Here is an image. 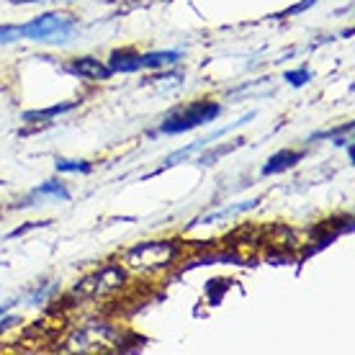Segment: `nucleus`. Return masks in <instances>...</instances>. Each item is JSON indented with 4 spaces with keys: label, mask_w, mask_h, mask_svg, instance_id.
<instances>
[{
    "label": "nucleus",
    "mask_w": 355,
    "mask_h": 355,
    "mask_svg": "<svg viewBox=\"0 0 355 355\" xmlns=\"http://www.w3.org/2000/svg\"><path fill=\"white\" fill-rule=\"evenodd\" d=\"M78 28V21L70 13H42L39 18L21 26V39L42 42V44H64Z\"/></svg>",
    "instance_id": "obj_1"
},
{
    "label": "nucleus",
    "mask_w": 355,
    "mask_h": 355,
    "mask_svg": "<svg viewBox=\"0 0 355 355\" xmlns=\"http://www.w3.org/2000/svg\"><path fill=\"white\" fill-rule=\"evenodd\" d=\"M222 114V106L216 101H193L183 108H175L173 114L165 116V121L160 124L162 134H183L191 132L196 126L211 124L216 116Z\"/></svg>",
    "instance_id": "obj_2"
},
{
    "label": "nucleus",
    "mask_w": 355,
    "mask_h": 355,
    "mask_svg": "<svg viewBox=\"0 0 355 355\" xmlns=\"http://www.w3.org/2000/svg\"><path fill=\"white\" fill-rule=\"evenodd\" d=\"M178 252L180 250L175 242H142L126 252V266L134 270H144V273L162 270L178 258Z\"/></svg>",
    "instance_id": "obj_3"
},
{
    "label": "nucleus",
    "mask_w": 355,
    "mask_h": 355,
    "mask_svg": "<svg viewBox=\"0 0 355 355\" xmlns=\"http://www.w3.org/2000/svg\"><path fill=\"white\" fill-rule=\"evenodd\" d=\"M126 284V273L121 266H103L98 273L88 275L85 281L78 284L75 293L80 296H90V299H98V296H108V293L124 288Z\"/></svg>",
    "instance_id": "obj_4"
},
{
    "label": "nucleus",
    "mask_w": 355,
    "mask_h": 355,
    "mask_svg": "<svg viewBox=\"0 0 355 355\" xmlns=\"http://www.w3.org/2000/svg\"><path fill=\"white\" fill-rule=\"evenodd\" d=\"M67 72L78 75L83 80H108L114 72L108 70V64H103L96 57H78L67 64Z\"/></svg>",
    "instance_id": "obj_5"
},
{
    "label": "nucleus",
    "mask_w": 355,
    "mask_h": 355,
    "mask_svg": "<svg viewBox=\"0 0 355 355\" xmlns=\"http://www.w3.org/2000/svg\"><path fill=\"white\" fill-rule=\"evenodd\" d=\"M108 70L121 72V75L142 70V57L134 52V49H116V52L108 57Z\"/></svg>",
    "instance_id": "obj_6"
},
{
    "label": "nucleus",
    "mask_w": 355,
    "mask_h": 355,
    "mask_svg": "<svg viewBox=\"0 0 355 355\" xmlns=\"http://www.w3.org/2000/svg\"><path fill=\"white\" fill-rule=\"evenodd\" d=\"M304 152H296V150H281L275 152L273 157L263 165V175H275V173H284V170L293 168L296 162H302Z\"/></svg>",
    "instance_id": "obj_7"
},
{
    "label": "nucleus",
    "mask_w": 355,
    "mask_h": 355,
    "mask_svg": "<svg viewBox=\"0 0 355 355\" xmlns=\"http://www.w3.org/2000/svg\"><path fill=\"white\" fill-rule=\"evenodd\" d=\"M139 57H142V67H147V70L170 67V64L180 62V52H150V54H139Z\"/></svg>",
    "instance_id": "obj_8"
},
{
    "label": "nucleus",
    "mask_w": 355,
    "mask_h": 355,
    "mask_svg": "<svg viewBox=\"0 0 355 355\" xmlns=\"http://www.w3.org/2000/svg\"><path fill=\"white\" fill-rule=\"evenodd\" d=\"M34 196L39 198H57V201H70V191L60 180H46L39 188H34Z\"/></svg>",
    "instance_id": "obj_9"
},
{
    "label": "nucleus",
    "mask_w": 355,
    "mask_h": 355,
    "mask_svg": "<svg viewBox=\"0 0 355 355\" xmlns=\"http://www.w3.org/2000/svg\"><path fill=\"white\" fill-rule=\"evenodd\" d=\"M78 106V103H57V106H49L44 111H28L24 114V121H34V119H52V116H60V114H67L72 108Z\"/></svg>",
    "instance_id": "obj_10"
},
{
    "label": "nucleus",
    "mask_w": 355,
    "mask_h": 355,
    "mask_svg": "<svg viewBox=\"0 0 355 355\" xmlns=\"http://www.w3.org/2000/svg\"><path fill=\"white\" fill-rule=\"evenodd\" d=\"M54 168H57V173H83V175H88L93 165L85 160H57Z\"/></svg>",
    "instance_id": "obj_11"
},
{
    "label": "nucleus",
    "mask_w": 355,
    "mask_h": 355,
    "mask_svg": "<svg viewBox=\"0 0 355 355\" xmlns=\"http://www.w3.org/2000/svg\"><path fill=\"white\" fill-rule=\"evenodd\" d=\"M227 286H230V281H222V278L209 281V286H206V293H209V304H211V306H216V304H219V296L227 291Z\"/></svg>",
    "instance_id": "obj_12"
},
{
    "label": "nucleus",
    "mask_w": 355,
    "mask_h": 355,
    "mask_svg": "<svg viewBox=\"0 0 355 355\" xmlns=\"http://www.w3.org/2000/svg\"><path fill=\"white\" fill-rule=\"evenodd\" d=\"M284 80L291 83L293 88H302V85H306V83L311 80V72L306 70V67H302V70H291L284 75Z\"/></svg>",
    "instance_id": "obj_13"
},
{
    "label": "nucleus",
    "mask_w": 355,
    "mask_h": 355,
    "mask_svg": "<svg viewBox=\"0 0 355 355\" xmlns=\"http://www.w3.org/2000/svg\"><path fill=\"white\" fill-rule=\"evenodd\" d=\"M18 39H21V26H10V24L0 26V44H10V42H18Z\"/></svg>",
    "instance_id": "obj_14"
},
{
    "label": "nucleus",
    "mask_w": 355,
    "mask_h": 355,
    "mask_svg": "<svg viewBox=\"0 0 355 355\" xmlns=\"http://www.w3.org/2000/svg\"><path fill=\"white\" fill-rule=\"evenodd\" d=\"M314 3H317V0H302V3H299V6H293V8L288 10V13H302V10L311 8V6H314Z\"/></svg>",
    "instance_id": "obj_15"
},
{
    "label": "nucleus",
    "mask_w": 355,
    "mask_h": 355,
    "mask_svg": "<svg viewBox=\"0 0 355 355\" xmlns=\"http://www.w3.org/2000/svg\"><path fill=\"white\" fill-rule=\"evenodd\" d=\"M13 324H18V317H8V320L0 322V332H6V329H10Z\"/></svg>",
    "instance_id": "obj_16"
},
{
    "label": "nucleus",
    "mask_w": 355,
    "mask_h": 355,
    "mask_svg": "<svg viewBox=\"0 0 355 355\" xmlns=\"http://www.w3.org/2000/svg\"><path fill=\"white\" fill-rule=\"evenodd\" d=\"M13 6H28V3H39V0H10Z\"/></svg>",
    "instance_id": "obj_17"
},
{
    "label": "nucleus",
    "mask_w": 355,
    "mask_h": 355,
    "mask_svg": "<svg viewBox=\"0 0 355 355\" xmlns=\"http://www.w3.org/2000/svg\"><path fill=\"white\" fill-rule=\"evenodd\" d=\"M353 157H355V152H353V144H347V160L353 162Z\"/></svg>",
    "instance_id": "obj_18"
}]
</instances>
